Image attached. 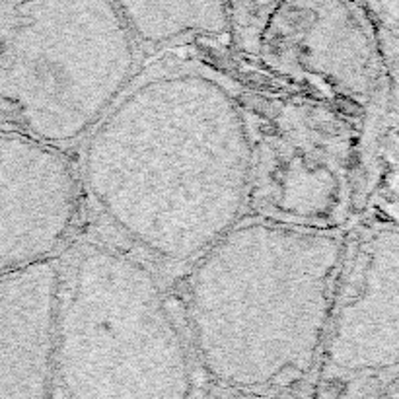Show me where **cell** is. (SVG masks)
Returning <instances> with one entry per match:
<instances>
[{"instance_id":"obj_9","label":"cell","mask_w":399,"mask_h":399,"mask_svg":"<svg viewBox=\"0 0 399 399\" xmlns=\"http://www.w3.org/2000/svg\"><path fill=\"white\" fill-rule=\"evenodd\" d=\"M63 259L0 278V399H51L57 383Z\"/></svg>"},{"instance_id":"obj_2","label":"cell","mask_w":399,"mask_h":399,"mask_svg":"<svg viewBox=\"0 0 399 399\" xmlns=\"http://www.w3.org/2000/svg\"><path fill=\"white\" fill-rule=\"evenodd\" d=\"M347 232L247 219L183 271L180 308L219 390L281 398L316 382Z\"/></svg>"},{"instance_id":"obj_4","label":"cell","mask_w":399,"mask_h":399,"mask_svg":"<svg viewBox=\"0 0 399 399\" xmlns=\"http://www.w3.org/2000/svg\"><path fill=\"white\" fill-rule=\"evenodd\" d=\"M137 57L117 2L0 0L2 129L84 145L139 76Z\"/></svg>"},{"instance_id":"obj_8","label":"cell","mask_w":399,"mask_h":399,"mask_svg":"<svg viewBox=\"0 0 399 399\" xmlns=\"http://www.w3.org/2000/svg\"><path fill=\"white\" fill-rule=\"evenodd\" d=\"M84 195L66 150L12 129L0 139V269L57 259L73 236Z\"/></svg>"},{"instance_id":"obj_6","label":"cell","mask_w":399,"mask_h":399,"mask_svg":"<svg viewBox=\"0 0 399 399\" xmlns=\"http://www.w3.org/2000/svg\"><path fill=\"white\" fill-rule=\"evenodd\" d=\"M238 47L286 90L360 121L382 94L386 53L362 4H230Z\"/></svg>"},{"instance_id":"obj_3","label":"cell","mask_w":399,"mask_h":399,"mask_svg":"<svg viewBox=\"0 0 399 399\" xmlns=\"http://www.w3.org/2000/svg\"><path fill=\"white\" fill-rule=\"evenodd\" d=\"M197 360L160 273L111 238L63 261L61 399H191Z\"/></svg>"},{"instance_id":"obj_1","label":"cell","mask_w":399,"mask_h":399,"mask_svg":"<svg viewBox=\"0 0 399 399\" xmlns=\"http://www.w3.org/2000/svg\"><path fill=\"white\" fill-rule=\"evenodd\" d=\"M80 173L113 242L158 271H188L252 212L244 92L197 61L150 66L84 142Z\"/></svg>"},{"instance_id":"obj_12","label":"cell","mask_w":399,"mask_h":399,"mask_svg":"<svg viewBox=\"0 0 399 399\" xmlns=\"http://www.w3.org/2000/svg\"><path fill=\"white\" fill-rule=\"evenodd\" d=\"M380 399H399V383L398 386H393L391 390L386 391Z\"/></svg>"},{"instance_id":"obj_5","label":"cell","mask_w":399,"mask_h":399,"mask_svg":"<svg viewBox=\"0 0 399 399\" xmlns=\"http://www.w3.org/2000/svg\"><path fill=\"white\" fill-rule=\"evenodd\" d=\"M242 92L255 140L253 216L345 232L359 173V121L293 90Z\"/></svg>"},{"instance_id":"obj_10","label":"cell","mask_w":399,"mask_h":399,"mask_svg":"<svg viewBox=\"0 0 399 399\" xmlns=\"http://www.w3.org/2000/svg\"><path fill=\"white\" fill-rule=\"evenodd\" d=\"M140 47H162L185 37L232 35V6L224 2H117Z\"/></svg>"},{"instance_id":"obj_7","label":"cell","mask_w":399,"mask_h":399,"mask_svg":"<svg viewBox=\"0 0 399 399\" xmlns=\"http://www.w3.org/2000/svg\"><path fill=\"white\" fill-rule=\"evenodd\" d=\"M399 383V204L347 232L345 263L314 386L380 399Z\"/></svg>"},{"instance_id":"obj_11","label":"cell","mask_w":399,"mask_h":399,"mask_svg":"<svg viewBox=\"0 0 399 399\" xmlns=\"http://www.w3.org/2000/svg\"><path fill=\"white\" fill-rule=\"evenodd\" d=\"M209 399H283L273 398V395H261V393H245V391H230V390H219L212 393Z\"/></svg>"}]
</instances>
